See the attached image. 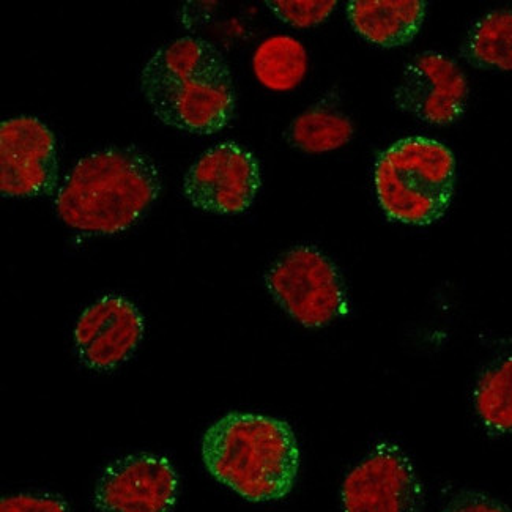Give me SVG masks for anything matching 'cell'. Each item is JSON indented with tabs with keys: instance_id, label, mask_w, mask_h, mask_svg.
<instances>
[{
	"instance_id": "17",
	"label": "cell",
	"mask_w": 512,
	"mask_h": 512,
	"mask_svg": "<svg viewBox=\"0 0 512 512\" xmlns=\"http://www.w3.org/2000/svg\"><path fill=\"white\" fill-rule=\"evenodd\" d=\"M270 12L295 29H311L320 26L330 18L338 2L334 0H267L265 2Z\"/></svg>"
},
{
	"instance_id": "18",
	"label": "cell",
	"mask_w": 512,
	"mask_h": 512,
	"mask_svg": "<svg viewBox=\"0 0 512 512\" xmlns=\"http://www.w3.org/2000/svg\"><path fill=\"white\" fill-rule=\"evenodd\" d=\"M0 512H70V506L57 494L23 492L2 498Z\"/></svg>"
},
{
	"instance_id": "7",
	"label": "cell",
	"mask_w": 512,
	"mask_h": 512,
	"mask_svg": "<svg viewBox=\"0 0 512 512\" xmlns=\"http://www.w3.org/2000/svg\"><path fill=\"white\" fill-rule=\"evenodd\" d=\"M341 505L344 512H421L423 483L404 449L382 442L344 479Z\"/></svg>"
},
{
	"instance_id": "13",
	"label": "cell",
	"mask_w": 512,
	"mask_h": 512,
	"mask_svg": "<svg viewBox=\"0 0 512 512\" xmlns=\"http://www.w3.org/2000/svg\"><path fill=\"white\" fill-rule=\"evenodd\" d=\"M353 134L352 119L325 98L298 114L284 133V139L298 152L320 155L349 144Z\"/></svg>"
},
{
	"instance_id": "14",
	"label": "cell",
	"mask_w": 512,
	"mask_h": 512,
	"mask_svg": "<svg viewBox=\"0 0 512 512\" xmlns=\"http://www.w3.org/2000/svg\"><path fill=\"white\" fill-rule=\"evenodd\" d=\"M468 65L486 71H512V8L476 19L461 46Z\"/></svg>"
},
{
	"instance_id": "9",
	"label": "cell",
	"mask_w": 512,
	"mask_h": 512,
	"mask_svg": "<svg viewBox=\"0 0 512 512\" xmlns=\"http://www.w3.org/2000/svg\"><path fill=\"white\" fill-rule=\"evenodd\" d=\"M470 86L456 60L442 52L426 51L402 70L394 89L396 108L434 127H448L464 116Z\"/></svg>"
},
{
	"instance_id": "10",
	"label": "cell",
	"mask_w": 512,
	"mask_h": 512,
	"mask_svg": "<svg viewBox=\"0 0 512 512\" xmlns=\"http://www.w3.org/2000/svg\"><path fill=\"white\" fill-rule=\"evenodd\" d=\"M174 465L158 454H128L104 467L93 489L100 512H171L179 498Z\"/></svg>"
},
{
	"instance_id": "15",
	"label": "cell",
	"mask_w": 512,
	"mask_h": 512,
	"mask_svg": "<svg viewBox=\"0 0 512 512\" xmlns=\"http://www.w3.org/2000/svg\"><path fill=\"white\" fill-rule=\"evenodd\" d=\"M253 70L262 86L289 92L300 86L308 73V52L295 38L275 35L257 46Z\"/></svg>"
},
{
	"instance_id": "4",
	"label": "cell",
	"mask_w": 512,
	"mask_h": 512,
	"mask_svg": "<svg viewBox=\"0 0 512 512\" xmlns=\"http://www.w3.org/2000/svg\"><path fill=\"white\" fill-rule=\"evenodd\" d=\"M456 171V156L442 142L424 136L399 139L377 156L375 196L396 223L431 226L448 212Z\"/></svg>"
},
{
	"instance_id": "19",
	"label": "cell",
	"mask_w": 512,
	"mask_h": 512,
	"mask_svg": "<svg viewBox=\"0 0 512 512\" xmlns=\"http://www.w3.org/2000/svg\"><path fill=\"white\" fill-rule=\"evenodd\" d=\"M440 512H511L497 498L478 490H462Z\"/></svg>"
},
{
	"instance_id": "11",
	"label": "cell",
	"mask_w": 512,
	"mask_h": 512,
	"mask_svg": "<svg viewBox=\"0 0 512 512\" xmlns=\"http://www.w3.org/2000/svg\"><path fill=\"white\" fill-rule=\"evenodd\" d=\"M144 331L145 320L138 306L120 295H106L79 317L76 355L92 371H111L136 352Z\"/></svg>"
},
{
	"instance_id": "3",
	"label": "cell",
	"mask_w": 512,
	"mask_h": 512,
	"mask_svg": "<svg viewBox=\"0 0 512 512\" xmlns=\"http://www.w3.org/2000/svg\"><path fill=\"white\" fill-rule=\"evenodd\" d=\"M202 461L208 473L235 494L268 503L294 489L300 446L286 421L257 413H227L205 432Z\"/></svg>"
},
{
	"instance_id": "16",
	"label": "cell",
	"mask_w": 512,
	"mask_h": 512,
	"mask_svg": "<svg viewBox=\"0 0 512 512\" xmlns=\"http://www.w3.org/2000/svg\"><path fill=\"white\" fill-rule=\"evenodd\" d=\"M473 397L478 418L490 434H512V357L481 374Z\"/></svg>"
},
{
	"instance_id": "5",
	"label": "cell",
	"mask_w": 512,
	"mask_h": 512,
	"mask_svg": "<svg viewBox=\"0 0 512 512\" xmlns=\"http://www.w3.org/2000/svg\"><path fill=\"white\" fill-rule=\"evenodd\" d=\"M265 284L282 311L301 327H327L349 312L338 267L314 246H295L279 256Z\"/></svg>"
},
{
	"instance_id": "1",
	"label": "cell",
	"mask_w": 512,
	"mask_h": 512,
	"mask_svg": "<svg viewBox=\"0 0 512 512\" xmlns=\"http://www.w3.org/2000/svg\"><path fill=\"white\" fill-rule=\"evenodd\" d=\"M141 90L167 127L210 136L231 125L237 109L234 78L223 52L199 37H183L153 52Z\"/></svg>"
},
{
	"instance_id": "12",
	"label": "cell",
	"mask_w": 512,
	"mask_h": 512,
	"mask_svg": "<svg viewBox=\"0 0 512 512\" xmlns=\"http://www.w3.org/2000/svg\"><path fill=\"white\" fill-rule=\"evenodd\" d=\"M426 12L423 0H352L347 4L352 29L371 45L385 49L401 48L420 34Z\"/></svg>"
},
{
	"instance_id": "2",
	"label": "cell",
	"mask_w": 512,
	"mask_h": 512,
	"mask_svg": "<svg viewBox=\"0 0 512 512\" xmlns=\"http://www.w3.org/2000/svg\"><path fill=\"white\" fill-rule=\"evenodd\" d=\"M163 188L158 164L138 147H111L84 156L56 196L60 219L76 231L114 235L149 212Z\"/></svg>"
},
{
	"instance_id": "6",
	"label": "cell",
	"mask_w": 512,
	"mask_h": 512,
	"mask_svg": "<svg viewBox=\"0 0 512 512\" xmlns=\"http://www.w3.org/2000/svg\"><path fill=\"white\" fill-rule=\"evenodd\" d=\"M262 188L259 160L237 142L213 145L186 172L183 196L197 210L232 216L253 207Z\"/></svg>"
},
{
	"instance_id": "8",
	"label": "cell",
	"mask_w": 512,
	"mask_h": 512,
	"mask_svg": "<svg viewBox=\"0 0 512 512\" xmlns=\"http://www.w3.org/2000/svg\"><path fill=\"white\" fill-rule=\"evenodd\" d=\"M59 156L56 136L37 117L0 123V193L4 197H45L56 193Z\"/></svg>"
}]
</instances>
